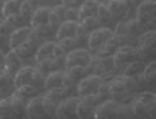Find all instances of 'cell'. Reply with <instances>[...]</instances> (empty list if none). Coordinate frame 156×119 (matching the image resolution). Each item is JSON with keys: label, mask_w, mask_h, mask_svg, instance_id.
Instances as JSON below:
<instances>
[{"label": "cell", "mask_w": 156, "mask_h": 119, "mask_svg": "<svg viewBox=\"0 0 156 119\" xmlns=\"http://www.w3.org/2000/svg\"><path fill=\"white\" fill-rule=\"evenodd\" d=\"M22 3H23V0H5L2 4V10H0L2 18L8 19V18H12V16L21 15Z\"/></svg>", "instance_id": "obj_23"}, {"label": "cell", "mask_w": 156, "mask_h": 119, "mask_svg": "<svg viewBox=\"0 0 156 119\" xmlns=\"http://www.w3.org/2000/svg\"><path fill=\"white\" fill-rule=\"evenodd\" d=\"M37 48H38V37H36V34L33 33L32 37L27 38L23 44H21L18 48L12 49V51L15 52L22 60H25V59H29V58H34V54H36V51H37Z\"/></svg>", "instance_id": "obj_14"}, {"label": "cell", "mask_w": 156, "mask_h": 119, "mask_svg": "<svg viewBox=\"0 0 156 119\" xmlns=\"http://www.w3.org/2000/svg\"><path fill=\"white\" fill-rule=\"evenodd\" d=\"M14 77L10 73L0 67V99L7 97L14 92Z\"/></svg>", "instance_id": "obj_22"}, {"label": "cell", "mask_w": 156, "mask_h": 119, "mask_svg": "<svg viewBox=\"0 0 156 119\" xmlns=\"http://www.w3.org/2000/svg\"><path fill=\"white\" fill-rule=\"evenodd\" d=\"M96 18H97V21H99V23H100V26L101 27H104V25L107 23V22H112L114 21V19L111 18V15L108 14L104 3H100L99 10H97V14H96Z\"/></svg>", "instance_id": "obj_32"}, {"label": "cell", "mask_w": 156, "mask_h": 119, "mask_svg": "<svg viewBox=\"0 0 156 119\" xmlns=\"http://www.w3.org/2000/svg\"><path fill=\"white\" fill-rule=\"evenodd\" d=\"M56 104L44 96L30 99L25 106V115L27 119H54Z\"/></svg>", "instance_id": "obj_1"}, {"label": "cell", "mask_w": 156, "mask_h": 119, "mask_svg": "<svg viewBox=\"0 0 156 119\" xmlns=\"http://www.w3.org/2000/svg\"><path fill=\"white\" fill-rule=\"evenodd\" d=\"M141 30H143V27L136 22V19H130V21L118 22L112 32H114V37L121 43V40H126V38L133 37L134 34L140 33Z\"/></svg>", "instance_id": "obj_12"}, {"label": "cell", "mask_w": 156, "mask_h": 119, "mask_svg": "<svg viewBox=\"0 0 156 119\" xmlns=\"http://www.w3.org/2000/svg\"><path fill=\"white\" fill-rule=\"evenodd\" d=\"M51 7H47V5H40L37 7L33 14L30 15V27L32 29H37L41 26H47L49 22V16H51Z\"/></svg>", "instance_id": "obj_15"}, {"label": "cell", "mask_w": 156, "mask_h": 119, "mask_svg": "<svg viewBox=\"0 0 156 119\" xmlns=\"http://www.w3.org/2000/svg\"><path fill=\"white\" fill-rule=\"evenodd\" d=\"M136 101L141 104L148 111L152 119H155V107H156V96L154 92H140L136 95Z\"/></svg>", "instance_id": "obj_20"}, {"label": "cell", "mask_w": 156, "mask_h": 119, "mask_svg": "<svg viewBox=\"0 0 156 119\" xmlns=\"http://www.w3.org/2000/svg\"><path fill=\"white\" fill-rule=\"evenodd\" d=\"M144 67H145V65H144L141 60H138V59L137 60H133V62L129 63L126 67H123L122 75L129 77V78H136V77H138V75H141V74H143Z\"/></svg>", "instance_id": "obj_28"}, {"label": "cell", "mask_w": 156, "mask_h": 119, "mask_svg": "<svg viewBox=\"0 0 156 119\" xmlns=\"http://www.w3.org/2000/svg\"><path fill=\"white\" fill-rule=\"evenodd\" d=\"M77 41H78L77 38H67V40L59 41L58 44H59V45L66 51V54H67V52H70V51H73V49L77 48Z\"/></svg>", "instance_id": "obj_37"}, {"label": "cell", "mask_w": 156, "mask_h": 119, "mask_svg": "<svg viewBox=\"0 0 156 119\" xmlns=\"http://www.w3.org/2000/svg\"><path fill=\"white\" fill-rule=\"evenodd\" d=\"M3 60H4V54H3V51L0 49V66L3 65Z\"/></svg>", "instance_id": "obj_40"}, {"label": "cell", "mask_w": 156, "mask_h": 119, "mask_svg": "<svg viewBox=\"0 0 156 119\" xmlns=\"http://www.w3.org/2000/svg\"><path fill=\"white\" fill-rule=\"evenodd\" d=\"M96 2H99V3H105L107 0H96Z\"/></svg>", "instance_id": "obj_42"}, {"label": "cell", "mask_w": 156, "mask_h": 119, "mask_svg": "<svg viewBox=\"0 0 156 119\" xmlns=\"http://www.w3.org/2000/svg\"><path fill=\"white\" fill-rule=\"evenodd\" d=\"M121 104L112 99H107L96 107L94 119H121Z\"/></svg>", "instance_id": "obj_9"}, {"label": "cell", "mask_w": 156, "mask_h": 119, "mask_svg": "<svg viewBox=\"0 0 156 119\" xmlns=\"http://www.w3.org/2000/svg\"><path fill=\"white\" fill-rule=\"evenodd\" d=\"M2 4L3 3H2V0H0V10H2ZM0 18H2V14H0Z\"/></svg>", "instance_id": "obj_43"}, {"label": "cell", "mask_w": 156, "mask_h": 119, "mask_svg": "<svg viewBox=\"0 0 156 119\" xmlns=\"http://www.w3.org/2000/svg\"><path fill=\"white\" fill-rule=\"evenodd\" d=\"M104 79L100 78L97 75L89 74L85 78H82L80 82L76 85L77 86V97L82 99V97H88V96H93V95H99L100 86L103 85Z\"/></svg>", "instance_id": "obj_8"}, {"label": "cell", "mask_w": 156, "mask_h": 119, "mask_svg": "<svg viewBox=\"0 0 156 119\" xmlns=\"http://www.w3.org/2000/svg\"><path fill=\"white\" fill-rule=\"evenodd\" d=\"M111 37H114V32L111 27H97L96 30L89 33L88 36V47L90 51H97L101 48Z\"/></svg>", "instance_id": "obj_13"}, {"label": "cell", "mask_w": 156, "mask_h": 119, "mask_svg": "<svg viewBox=\"0 0 156 119\" xmlns=\"http://www.w3.org/2000/svg\"><path fill=\"white\" fill-rule=\"evenodd\" d=\"M121 47V43L116 40L115 37H111L101 48L97 49V58H107V56H112L115 54V51Z\"/></svg>", "instance_id": "obj_27"}, {"label": "cell", "mask_w": 156, "mask_h": 119, "mask_svg": "<svg viewBox=\"0 0 156 119\" xmlns=\"http://www.w3.org/2000/svg\"><path fill=\"white\" fill-rule=\"evenodd\" d=\"M54 41H45L41 45H38L37 51L34 54V60L38 63L44 62V60H48V59H52V52H54V47H55Z\"/></svg>", "instance_id": "obj_26"}, {"label": "cell", "mask_w": 156, "mask_h": 119, "mask_svg": "<svg viewBox=\"0 0 156 119\" xmlns=\"http://www.w3.org/2000/svg\"><path fill=\"white\" fill-rule=\"evenodd\" d=\"M141 77H143V79L147 82V84H149V85L155 84V78H156V62L155 60L149 62L148 65L144 67Z\"/></svg>", "instance_id": "obj_31"}, {"label": "cell", "mask_w": 156, "mask_h": 119, "mask_svg": "<svg viewBox=\"0 0 156 119\" xmlns=\"http://www.w3.org/2000/svg\"><path fill=\"white\" fill-rule=\"evenodd\" d=\"M37 8V4H36V0H23L21 5V15L23 16L25 19L30 18V15L33 14V11Z\"/></svg>", "instance_id": "obj_34"}, {"label": "cell", "mask_w": 156, "mask_h": 119, "mask_svg": "<svg viewBox=\"0 0 156 119\" xmlns=\"http://www.w3.org/2000/svg\"><path fill=\"white\" fill-rule=\"evenodd\" d=\"M121 119H140L136 114L132 103L121 104Z\"/></svg>", "instance_id": "obj_36"}, {"label": "cell", "mask_w": 156, "mask_h": 119, "mask_svg": "<svg viewBox=\"0 0 156 119\" xmlns=\"http://www.w3.org/2000/svg\"><path fill=\"white\" fill-rule=\"evenodd\" d=\"M93 56L90 51L86 48H76L73 51L67 52L65 56V66L66 68L71 67H85L90 70Z\"/></svg>", "instance_id": "obj_7"}, {"label": "cell", "mask_w": 156, "mask_h": 119, "mask_svg": "<svg viewBox=\"0 0 156 119\" xmlns=\"http://www.w3.org/2000/svg\"><path fill=\"white\" fill-rule=\"evenodd\" d=\"M156 4L155 0H143L136 8V22L143 29L151 30L156 21Z\"/></svg>", "instance_id": "obj_6"}, {"label": "cell", "mask_w": 156, "mask_h": 119, "mask_svg": "<svg viewBox=\"0 0 156 119\" xmlns=\"http://www.w3.org/2000/svg\"><path fill=\"white\" fill-rule=\"evenodd\" d=\"M25 101L10 95L0 99V119H23Z\"/></svg>", "instance_id": "obj_4"}, {"label": "cell", "mask_w": 156, "mask_h": 119, "mask_svg": "<svg viewBox=\"0 0 156 119\" xmlns=\"http://www.w3.org/2000/svg\"><path fill=\"white\" fill-rule=\"evenodd\" d=\"M108 96L115 101H123L127 97L133 96L137 92V82L134 78H129L125 75H116L108 82Z\"/></svg>", "instance_id": "obj_2"}, {"label": "cell", "mask_w": 156, "mask_h": 119, "mask_svg": "<svg viewBox=\"0 0 156 119\" xmlns=\"http://www.w3.org/2000/svg\"><path fill=\"white\" fill-rule=\"evenodd\" d=\"M78 23H80V26L82 27L86 33H88V32L89 33L93 32V30H96L97 27L100 26V23H99V21H97L96 16H92V18H85V19H82V21H80Z\"/></svg>", "instance_id": "obj_33"}, {"label": "cell", "mask_w": 156, "mask_h": 119, "mask_svg": "<svg viewBox=\"0 0 156 119\" xmlns=\"http://www.w3.org/2000/svg\"><path fill=\"white\" fill-rule=\"evenodd\" d=\"M100 3L96 0H86L83 4H81L78 10V22L82 21L85 18H92V16H96L97 10H99Z\"/></svg>", "instance_id": "obj_25"}, {"label": "cell", "mask_w": 156, "mask_h": 119, "mask_svg": "<svg viewBox=\"0 0 156 119\" xmlns=\"http://www.w3.org/2000/svg\"><path fill=\"white\" fill-rule=\"evenodd\" d=\"M33 34V30L30 26H22V27H18L15 29L11 36L8 37V47L10 49H15L18 48L21 44H23L27 38H30Z\"/></svg>", "instance_id": "obj_16"}, {"label": "cell", "mask_w": 156, "mask_h": 119, "mask_svg": "<svg viewBox=\"0 0 156 119\" xmlns=\"http://www.w3.org/2000/svg\"><path fill=\"white\" fill-rule=\"evenodd\" d=\"M71 0H60V4H65V5H70Z\"/></svg>", "instance_id": "obj_41"}, {"label": "cell", "mask_w": 156, "mask_h": 119, "mask_svg": "<svg viewBox=\"0 0 156 119\" xmlns=\"http://www.w3.org/2000/svg\"><path fill=\"white\" fill-rule=\"evenodd\" d=\"M65 21H73L78 22V10L74 7H69L66 8V15H65Z\"/></svg>", "instance_id": "obj_38"}, {"label": "cell", "mask_w": 156, "mask_h": 119, "mask_svg": "<svg viewBox=\"0 0 156 119\" xmlns=\"http://www.w3.org/2000/svg\"><path fill=\"white\" fill-rule=\"evenodd\" d=\"M156 43V33L154 29L141 33L138 37V48L141 52H154Z\"/></svg>", "instance_id": "obj_24"}, {"label": "cell", "mask_w": 156, "mask_h": 119, "mask_svg": "<svg viewBox=\"0 0 156 119\" xmlns=\"http://www.w3.org/2000/svg\"><path fill=\"white\" fill-rule=\"evenodd\" d=\"M94 111L96 107L90 106V104L85 103L83 100L80 99V103L77 106V115L80 119H94Z\"/></svg>", "instance_id": "obj_30"}, {"label": "cell", "mask_w": 156, "mask_h": 119, "mask_svg": "<svg viewBox=\"0 0 156 119\" xmlns=\"http://www.w3.org/2000/svg\"><path fill=\"white\" fill-rule=\"evenodd\" d=\"M138 51L132 45H121L112 55V62L115 68H123L133 60H137Z\"/></svg>", "instance_id": "obj_10"}, {"label": "cell", "mask_w": 156, "mask_h": 119, "mask_svg": "<svg viewBox=\"0 0 156 119\" xmlns=\"http://www.w3.org/2000/svg\"><path fill=\"white\" fill-rule=\"evenodd\" d=\"M108 14L114 21H130L132 14H136L134 0H107L104 3Z\"/></svg>", "instance_id": "obj_5"}, {"label": "cell", "mask_w": 156, "mask_h": 119, "mask_svg": "<svg viewBox=\"0 0 156 119\" xmlns=\"http://www.w3.org/2000/svg\"><path fill=\"white\" fill-rule=\"evenodd\" d=\"M2 19H3V18H0V22H2Z\"/></svg>", "instance_id": "obj_44"}, {"label": "cell", "mask_w": 156, "mask_h": 119, "mask_svg": "<svg viewBox=\"0 0 156 119\" xmlns=\"http://www.w3.org/2000/svg\"><path fill=\"white\" fill-rule=\"evenodd\" d=\"M63 78H65V71L63 70H55L48 73L44 78V90L63 88Z\"/></svg>", "instance_id": "obj_21"}, {"label": "cell", "mask_w": 156, "mask_h": 119, "mask_svg": "<svg viewBox=\"0 0 156 119\" xmlns=\"http://www.w3.org/2000/svg\"><path fill=\"white\" fill-rule=\"evenodd\" d=\"M14 30H15L14 26L7 19H2V22H0V41H3V40L8 41V37L11 36V33H12Z\"/></svg>", "instance_id": "obj_35"}, {"label": "cell", "mask_w": 156, "mask_h": 119, "mask_svg": "<svg viewBox=\"0 0 156 119\" xmlns=\"http://www.w3.org/2000/svg\"><path fill=\"white\" fill-rule=\"evenodd\" d=\"M86 0H71V3H70V5L69 7H74V8H78L81 4H83Z\"/></svg>", "instance_id": "obj_39"}, {"label": "cell", "mask_w": 156, "mask_h": 119, "mask_svg": "<svg viewBox=\"0 0 156 119\" xmlns=\"http://www.w3.org/2000/svg\"><path fill=\"white\" fill-rule=\"evenodd\" d=\"M93 65V75H97L100 78L111 74V71L115 70V66L112 62V56H107V58H97L96 62H92Z\"/></svg>", "instance_id": "obj_18"}, {"label": "cell", "mask_w": 156, "mask_h": 119, "mask_svg": "<svg viewBox=\"0 0 156 119\" xmlns=\"http://www.w3.org/2000/svg\"><path fill=\"white\" fill-rule=\"evenodd\" d=\"M69 90L70 89H67V88H58V89L47 90V93H45L44 97L48 99V100H51L52 103H55L58 106L60 101H63L65 99L70 97V96H69Z\"/></svg>", "instance_id": "obj_29"}, {"label": "cell", "mask_w": 156, "mask_h": 119, "mask_svg": "<svg viewBox=\"0 0 156 119\" xmlns=\"http://www.w3.org/2000/svg\"><path fill=\"white\" fill-rule=\"evenodd\" d=\"M80 103V97L70 96L65 99L56 106L55 117L58 119H80L77 115V106Z\"/></svg>", "instance_id": "obj_11"}, {"label": "cell", "mask_w": 156, "mask_h": 119, "mask_svg": "<svg viewBox=\"0 0 156 119\" xmlns=\"http://www.w3.org/2000/svg\"><path fill=\"white\" fill-rule=\"evenodd\" d=\"M44 74L33 66H23L18 73L14 75V86H33L38 90L44 89Z\"/></svg>", "instance_id": "obj_3"}, {"label": "cell", "mask_w": 156, "mask_h": 119, "mask_svg": "<svg viewBox=\"0 0 156 119\" xmlns=\"http://www.w3.org/2000/svg\"><path fill=\"white\" fill-rule=\"evenodd\" d=\"M22 67H23V60H22L21 58L12 51V49H10V51L4 55L3 68L14 77L16 73H18V70H21Z\"/></svg>", "instance_id": "obj_17"}, {"label": "cell", "mask_w": 156, "mask_h": 119, "mask_svg": "<svg viewBox=\"0 0 156 119\" xmlns=\"http://www.w3.org/2000/svg\"><path fill=\"white\" fill-rule=\"evenodd\" d=\"M77 27H78V22L65 21L56 29L55 37H56L58 41L67 40V38H77Z\"/></svg>", "instance_id": "obj_19"}]
</instances>
